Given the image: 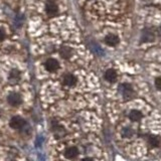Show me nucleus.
Here are the masks:
<instances>
[{
	"label": "nucleus",
	"instance_id": "f257e3e1",
	"mask_svg": "<svg viewBox=\"0 0 161 161\" xmlns=\"http://www.w3.org/2000/svg\"><path fill=\"white\" fill-rule=\"evenodd\" d=\"M80 149L77 145H65L64 148L62 150L63 157L65 161L74 160L80 155Z\"/></svg>",
	"mask_w": 161,
	"mask_h": 161
},
{
	"label": "nucleus",
	"instance_id": "f03ea898",
	"mask_svg": "<svg viewBox=\"0 0 161 161\" xmlns=\"http://www.w3.org/2000/svg\"><path fill=\"white\" fill-rule=\"evenodd\" d=\"M25 125V121L23 118L19 117V116H14V117L11 118L9 122V126L11 127L12 129L15 130H19V129H22Z\"/></svg>",
	"mask_w": 161,
	"mask_h": 161
},
{
	"label": "nucleus",
	"instance_id": "7ed1b4c3",
	"mask_svg": "<svg viewBox=\"0 0 161 161\" xmlns=\"http://www.w3.org/2000/svg\"><path fill=\"white\" fill-rule=\"evenodd\" d=\"M120 92L121 94H122L123 97L126 99V100H128V99H131L134 96V90L133 88L131 87L130 85L128 84H123V85H121V87H120Z\"/></svg>",
	"mask_w": 161,
	"mask_h": 161
},
{
	"label": "nucleus",
	"instance_id": "20e7f679",
	"mask_svg": "<svg viewBox=\"0 0 161 161\" xmlns=\"http://www.w3.org/2000/svg\"><path fill=\"white\" fill-rule=\"evenodd\" d=\"M7 102L9 105L13 106V107H16V106H19L21 105L22 103V98L21 96L17 93H11L8 95L7 97Z\"/></svg>",
	"mask_w": 161,
	"mask_h": 161
},
{
	"label": "nucleus",
	"instance_id": "39448f33",
	"mask_svg": "<svg viewBox=\"0 0 161 161\" xmlns=\"http://www.w3.org/2000/svg\"><path fill=\"white\" fill-rule=\"evenodd\" d=\"M44 67L47 69L48 72L50 73H53V72H57L59 68V64L57 59L54 58H48L47 59V62L44 64Z\"/></svg>",
	"mask_w": 161,
	"mask_h": 161
},
{
	"label": "nucleus",
	"instance_id": "423d86ee",
	"mask_svg": "<svg viewBox=\"0 0 161 161\" xmlns=\"http://www.w3.org/2000/svg\"><path fill=\"white\" fill-rule=\"evenodd\" d=\"M45 10H47V13L48 15H55L58 11V8L53 1H48L47 3V6H45Z\"/></svg>",
	"mask_w": 161,
	"mask_h": 161
},
{
	"label": "nucleus",
	"instance_id": "0eeeda50",
	"mask_svg": "<svg viewBox=\"0 0 161 161\" xmlns=\"http://www.w3.org/2000/svg\"><path fill=\"white\" fill-rule=\"evenodd\" d=\"M77 82H78L77 78L73 75H67L64 78V85L67 86V87H74L77 84Z\"/></svg>",
	"mask_w": 161,
	"mask_h": 161
},
{
	"label": "nucleus",
	"instance_id": "6e6552de",
	"mask_svg": "<svg viewBox=\"0 0 161 161\" xmlns=\"http://www.w3.org/2000/svg\"><path fill=\"white\" fill-rule=\"evenodd\" d=\"M104 77H105V80H108V82H111V83H113L115 82L116 80H117V73H116V70L112 69H107L106 70V73L104 75Z\"/></svg>",
	"mask_w": 161,
	"mask_h": 161
},
{
	"label": "nucleus",
	"instance_id": "1a4fd4ad",
	"mask_svg": "<svg viewBox=\"0 0 161 161\" xmlns=\"http://www.w3.org/2000/svg\"><path fill=\"white\" fill-rule=\"evenodd\" d=\"M105 42L110 47H115L119 43V37L115 34H109L105 38Z\"/></svg>",
	"mask_w": 161,
	"mask_h": 161
},
{
	"label": "nucleus",
	"instance_id": "9d476101",
	"mask_svg": "<svg viewBox=\"0 0 161 161\" xmlns=\"http://www.w3.org/2000/svg\"><path fill=\"white\" fill-rule=\"evenodd\" d=\"M142 117H143V115L139 110H132V111H130V113H129V119L131 121H133V122H138V121L142 119Z\"/></svg>",
	"mask_w": 161,
	"mask_h": 161
},
{
	"label": "nucleus",
	"instance_id": "9b49d317",
	"mask_svg": "<svg viewBox=\"0 0 161 161\" xmlns=\"http://www.w3.org/2000/svg\"><path fill=\"white\" fill-rule=\"evenodd\" d=\"M59 53L62 55V58H69L73 54V50L69 47H63L59 50Z\"/></svg>",
	"mask_w": 161,
	"mask_h": 161
},
{
	"label": "nucleus",
	"instance_id": "f8f14e48",
	"mask_svg": "<svg viewBox=\"0 0 161 161\" xmlns=\"http://www.w3.org/2000/svg\"><path fill=\"white\" fill-rule=\"evenodd\" d=\"M9 78H10V80H18V79L20 78V73H19V70L16 69H12L11 72L9 73Z\"/></svg>",
	"mask_w": 161,
	"mask_h": 161
},
{
	"label": "nucleus",
	"instance_id": "ddd939ff",
	"mask_svg": "<svg viewBox=\"0 0 161 161\" xmlns=\"http://www.w3.org/2000/svg\"><path fill=\"white\" fill-rule=\"evenodd\" d=\"M80 161H95V159L91 156H85V157H82Z\"/></svg>",
	"mask_w": 161,
	"mask_h": 161
},
{
	"label": "nucleus",
	"instance_id": "4468645a",
	"mask_svg": "<svg viewBox=\"0 0 161 161\" xmlns=\"http://www.w3.org/2000/svg\"><path fill=\"white\" fill-rule=\"evenodd\" d=\"M4 37H5V31L2 28H0V42H2Z\"/></svg>",
	"mask_w": 161,
	"mask_h": 161
},
{
	"label": "nucleus",
	"instance_id": "2eb2a0df",
	"mask_svg": "<svg viewBox=\"0 0 161 161\" xmlns=\"http://www.w3.org/2000/svg\"><path fill=\"white\" fill-rule=\"evenodd\" d=\"M155 85H156V88H157L158 90L160 89V86H161V80L160 78H157L155 80Z\"/></svg>",
	"mask_w": 161,
	"mask_h": 161
}]
</instances>
